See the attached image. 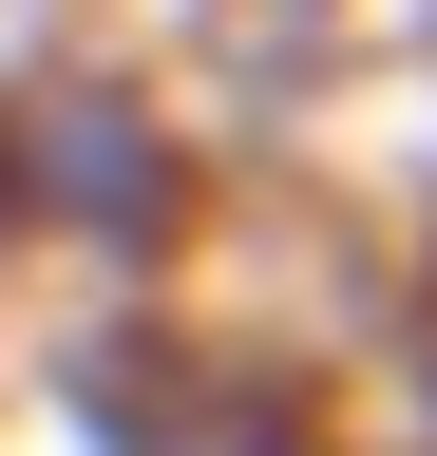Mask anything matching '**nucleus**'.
Returning <instances> with one entry per match:
<instances>
[{
    "instance_id": "1",
    "label": "nucleus",
    "mask_w": 437,
    "mask_h": 456,
    "mask_svg": "<svg viewBox=\"0 0 437 456\" xmlns=\"http://www.w3.org/2000/svg\"><path fill=\"white\" fill-rule=\"evenodd\" d=\"M38 456H323V399L247 342H190V323H77L38 362Z\"/></svg>"
},
{
    "instance_id": "2",
    "label": "nucleus",
    "mask_w": 437,
    "mask_h": 456,
    "mask_svg": "<svg viewBox=\"0 0 437 456\" xmlns=\"http://www.w3.org/2000/svg\"><path fill=\"white\" fill-rule=\"evenodd\" d=\"M0 209L38 228V248H77V266H152L190 228V152H172V114H134V95H20L0 114Z\"/></svg>"
}]
</instances>
